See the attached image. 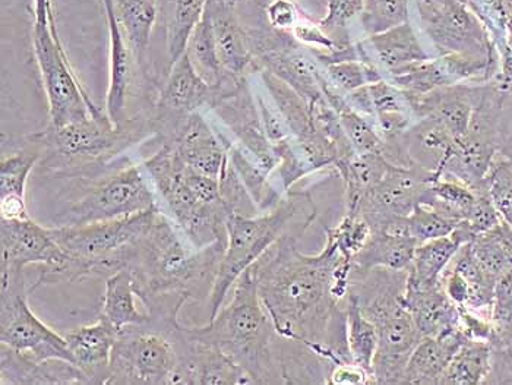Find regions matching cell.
<instances>
[{"instance_id": "cell-1", "label": "cell", "mask_w": 512, "mask_h": 385, "mask_svg": "<svg viewBox=\"0 0 512 385\" xmlns=\"http://www.w3.org/2000/svg\"><path fill=\"white\" fill-rule=\"evenodd\" d=\"M343 255L325 241L318 255H306L297 235H284L252 271L259 298L281 339L308 347L333 368L350 364L346 304L333 295L334 271Z\"/></svg>"}, {"instance_id": "cell-2", "label": "cell", "mask_w": 512, "mask_h": 385, "mask_svg": "<svg viewBox=\"0 0 512 385\" xmlns=\"http://www.w3.org/2000/svg\"><path fill=\"white\" fill-rule=\"evenodd\" d=\"M227 242L195 248L163 211L132 246L125 268L134 276L139 302L151 327H178L180 309L211 295Z\"/></svg>"}, {"instance_id": "cell-3", "label": "cell", "mask_w": 512, "mask_h": 385, "mask_svg": "<svg viewBox=\"0 0 512 385\" xmlns=\"http://www.w3.org/2000/svg\"><path fill=\"white\" fill-rule=\"evenodd\" d=\"M229 304L204 327L186 328L197 342L216 346L242 366L255 384H286L276 352V328L259 298L252 267L233 286Z\"/></svg>"}, {"instance_id": "cell-4", "label": "cell", "mask_w": 512, "mask_h": 385, "mask_svg": "<svg viewBox=\"0 0 512 385\" xmlns=\"http://www.w3.org/2000/svg\"><path fill=\"white\" fill-rule=\"evenodd\" d=\"M407 270L352 267L349 295L378 330L374 361L376 384H401L407 362L419 345L420 336L412 314L404 304Z\"/></svg>"}, {"instance_id": "cell-5", "label": "cell", "mask_w": 512, "mask_h": 385, "mask_svg": "<svg viewBox=\"0 0 512 385\" xmlns=\"http://www.w3.org/2000/svg\"><path fill=\"white\" fill-rule=\"evenodd\" d=\"M300 214H316L315 205L306 192H287L276 207L255 216L230 214L226 251L210 295V320L223 308L239 277L284 235H289L290 223Z\"/></svg>"}, {"instance_id": "cell-6", "label": "cell", "mask_w": 512, "mask_h": 385, "mask_svg": "<svg viewBox=\"0 0 512 385\" xmlns=\"http://www.w3.org/2000/svg\"><path fill=\"white\" fill-rule=\"evenodd\" d=\"M160 207L125 219L50 227L53 238L69 258L65 282H81L91 276H110L125 268L132 246L147 233Z\"/></svg>"}, {"instance_id": "cell-7", "label": "cell", "mask_w": 512, "mask_h": 385, "mask_svg": "<svg viewBox=\"0 0 512 385\" xmlns=\"http://www.w3.org/2000/svg\"><path fill=\"white\" fill-rule=\"evenodd\" d=\"M161 201L160 210L182 230L195 248L227 242V220L233 214L229 204H205L183 179L185 162L170 142L142 163Z\"/></svg>"}, {"instance_id": "cell-8", "label": "cell", "mask_w": 512, "mask_h": 385, "mask_svg": "<svg viewBox=\"0 0 512 385\" xmlns=\"http://www.w3.org/2000/svg\"><path fill=\"white\" fill-rule=\"evenodd\" d=\"M107 384H185L182 356L172 336L151 325L123 328L113 347Z\"/></svg>"}, {"instance_id": "cell-9", "label": "cell", "mask_w": 512, "mask_h": 385, "mask_svg": "<svg viewBox=\"0 0 512 385\" xmlns=\"http://www.w3.org/2000/svg\"><path fill=\"white\" fill-rule=\"evenodd\" d=\"M33 47L39 65L41 81L49 100L50 125L63 126L68 123L93 118L106 119L68 61L62 41L59 39L55 17L47 24L33 25Z\"/></svg>"}, {"instance_id": "cell-10", "label": "cell", "mask_w": 512, "mask_h": 385, "mask_svg": "<svg viewBox=\"0 0 512 385\" xmlns=\"http://www.w3.org/2000/svg\"><path fill=\"white\" fill-rule=\"evenodd\" d=\"M153 129V123L144 119H128L123 125L116 126L109 118L91 116L68 125H49L46 131L34 135L33 140L40 150L46 148L69 162H79L87 167V164L106 162Z\"/></svg>"}, {"instance_id": "cell-11", "label": "cell", "mask_w": 512, "mask_h": 385, "mask_svg": "<svg viewBox=\"0 0 512 385\" xmlns=\"http://www.w3.org/2000/svg\"><path fill=\"white\" fill-rule=\"evenodd\" d=\"M420 31L436 56L469 55L499 61L488 28L470 0H414Z\"/></svg>"}, {"instance_id": "cell-12", "label": "cell", "mask_w": 512, "mask_h": 385, "mask_svg": "<svg viewBox=\"0 0 512 385\" xmlns=\"http://www.w3.org/2000/svg\"><path fill=\"white\" fill-rule=\"evenodd\" d=\"M2 261L0 282L2 287L24 283V268L30 264L40 265L41 284L65 282L69 258L53 238L50 227L40 226L33 219L2 220Z\"/></svg>"}, {"instance_id": "cell-13", "label": "cell", "mask_w": 512, "mask_h": 385, "mask_svg": "<svg viewBox=\"0 0 512 385\" xmlns=\"http://www.w3.org/2000/svg\"><path fill=\"white\" fill-rule=\"evenodd\" d=\"M158 207L156 191L144 166H129L97 183L68 208L60 226L125 219Z\"/></svg>"}, {"instance_id": "cell-14", "label": "cell", "mask_w": 512, "mask_h": 385, "mask_svg": "<svg viewBox=\"0 0 512 385\" xmlns=\"http://www.w3.org/2000/svg\"><path fill=\"white\" fill-rule=\"evenodd\" d=\"M0 343L36 362L62 359L71 362L65 336L43 323L27 301V292H2L0 296Z\"/></svg>"}, {"instance_id": "cell-15", "label": "cell", "mask_w": 512, "mask_h": 385, "mask_svg": "<svg viewBox=\"0 0 512 385\" xmlns=\"http://www.w3.org/2000/svg\"><path fill=\"white\" fill-rule=\"evenodd\" d=\"M221 84H208L185 53L178 62L173 63L169 77L161 88L156 104L154 131L169 129L172 138L179 126L189 116L199 112L201 107L207 106L211 109L220 96Z\"/></svg>"}, {"instance_id": "cell-16", "label": "cell", "mask_w": 512, "mask_h": 385, "mask_svg": "<svg viewBox=\"0 0 512 385\" xmlns=\"http://www.w3.org/2000/svg\"><path fill=\"white\" fill-rule=\"evenodd\" d=\"M499 61L469 55H442L409 66L388 81L412 94H428L457 84H486L495 80Z\"/></svg>"}, {"instance_id": "cell-17", "label": "cell", "mask_w": 512, "mask_h": 385, "mask_svg": "<svg viewBox=\"0 0 512 385\" xmlns=\"http://www.w3.org/2000/svg\"><path fill=\"white\" fill-rule=\"evenodd\" d=\"M454 144L453 135L441 123L432 118H423L417 119L400 137L385 141L382 154L395 166L438 179Z\"/></svg>"}, {"instance_id": "cell-18", "label": "cell", "mask_w": 512, "mask_h": 385, "mask_svg": "<svg viewBox=\"0 0 512 385\" xmlns=\"http://www.w3.org/2000/svg\"><path fill=\"white\" fill-rule=\"evenodd\" d=\"M429 176L406 167L393 166L381 182L360 203L359 214L368 220L372 230L397 217H409L422 201Z\"/></svg>"}, {"instance_id": "cell-19", "label": "cell", "mask_w": 512, "mask_h": 385, "mask_svg": "<svg viewBox=\"0 0 512 385\" xmlns=\"http://www.w3.org/2000/svg\"><path fill=\"white\" fill-rule=\"evenodd\" d=\"M482 88L483 84H457L428 94L404 93L409 97L416 121L423 118L435 119L457 141L469 129Z\"/></svg>"}, {"instance_id": "cell-20", "label": "cell", "mask_w": 512, "mask_h": 385, "mask_svg": "<svg viewBox=\"0 0 512 385\" xmlns=\"http://www.w3.org/2000/svg\"><path fill=\"white\" fill-rule=\"evenodd\" d=\"M166 142L173 145L180 159L192 169L211 178L221 179L229 160L232 141L214 131L201 112L189 116L170 141Z\"/></svg>"}, {"instance_id": "cell-21", "label": "cell", "mask_w": 512, "mask_h": 385, "mask_svg": "<svg viewBox=\"0 0 512 385\" xmlns=\"http://www.w3.org/2000/svg\"><path fill=\"white\" fill-rule=\"evenodd\" d=\"M360 61L372 63L387 78L409 66L429 61V55L410 22L398 25L384 33L374 34L356 41Z\"/></svg>"}, {"instance_id": "cell-22", "label": "cell", "mask_w": 512, "mask_h": 385, "mask_svg": "<svg viewBox=\"0 0 512 385\" xmlns=\"http://www.w3.org/2000/svg\"><path fill=\"white\" fill-rule=\"evenodd\" d=\"M207 12L213 24L218 58L227 74L246 77L258 72L248 31L229 0H208Z\"/></svg>"}, {"instance_id": "cell-23", "label": "cell", "mask_w": 512, "mask_h": 385, "mask_svg": "<svg viewBox=\"0 0 512 385\" xmlns=\"http://www.w3.org/2000/svg\"><path fill=\"white\" fill-rule=\"evenodd\" d=\"M119 333L115 325L100 315L96 323L82 325L65 334L72 364L81 369L90 384L109 383L110 362Z\"/></svg>"}, {"instance_id": "cell-24", "label": "cell", "mask_w": 512, "mask_h": 385, "mask_svg": "<svg viewBox=\"0 0 512 385\" xmlns=\"http://www.w3.org/2000/svg\"><path fill=\"white\" fill-rule=\"evenodd\" d=\"M106 12L107 28H109V90L106 96L107 118L116 126L123 125L129 90H131L132 69H134V52L123 34L118 17H116L113 0H101Z\"/></svg>"}, {"instance_id": "cell-25", "label": "cell", "mask_w": 512, "mask_h": 385, "mask_svg": "<svg viewBox=\"0 0 512 385\" xmlns=\"http://www.w3.org/2000/svg\"><path fill=\"white\" fill-rule=\"evenodd\" d=\"M0 352L2 384H90L81 369L71 362L62 359L36 362L6 345L0 346Z\"/></svg>"}, {"instance_id": "cell-26", "label": "cell", "mask_w": 512, "mask_h": 385, "mask_svg": "<svg viewBox=\"0 0 512 385\" xmlns=\"http://www.w3.org/2000/svg\"><path fill=\"white\" fill-rule=\"evenodd\" d=\"M469 337L461 327L438 337H423L413 350L401 384L439 385L442 374Z\"/></svg>"}, {"instance_id": "cell-27", "label": "cell", "mask_w": 512, "mask_h": 385, "mask_svg": "<svg viewBox=\"0 0 512 385\" xmlns=\"http://www.w3.org/2000/svg\"><path fill=\"white\" fill-rule=\"evenodd\" d=\"M404 304L422 337L442 336L460 327V309L448 298L441 283L420 289L406 287Z\"/></svg>"}, {"instance_id": "cell-28", "label": "cell", "mask_w": 512, "mask_h": 385, "mask_svg": "<svg viewBox=\"0 0 512 385\" xmlns=\"http://www.w3.org/2000/svg\"><path fill=\"white\" fill-rule=\"evenodd\" d=\"M393 163L382 153L352 154L334 164L344 185L347 214H359L360 203L387 175Z\"/></svg>"}, {"instance_id": "cell-29", "label": "cell", "mask_w": 512, "mask_h": 385, "mask_svg": "<svg viewBox=\"0 0 512 385\" xmlns=\"http://www.w3.org/2000/svg\"><path fill=\"white\" fill-rule=\"evenodd\" d=\"M372 119L385 141L395 140L416 122L409 97L388 80L366 85Z\"/></svg>"}, {"instance_id": "cell-30", "label": "cell", "mask_w": 512, "mask_h": 385, "mask_svg": "<svg viewBox=\"0 0 512 385\" xmlns=\"http://www.w3.org/2000/svg\"><path fill=\"white\" fill-rule=\"evenodd\" d=\"M138 301L134 276L128 268H120L107 276L101 317L106 318L120 331L134 325L150 324V315L138 308Z\"/></svg>"}, {"instance_id": "cell-31", "label": "cell", "mask_w": 512, "mask_h": 385, "mask_svg": "<svg viewBox=\"0 0 512 385\" xmlns=\"http://www.w3.org/2000/svg\"><path fill=\"white\" fill-rule=\"evenodd\" d=\"M463 245L466 244L457 233L417 245L407 268V287L420 289L441 283L442 274Z\"/></svg>"}, {"instance_id": "cell-32", "label": "cell", "mask_w": 512, "mask_h": 385, "mask_svg": "<svg viewBox=\"0 0 512 385\" xmlns=\"http://www.w3.org/2000/svg\"><path fill=\"white\" fill-rule=\"evenodd\" d=\"M417 242L410 235H395L388 232H374L365 248L352 258L357 270H371L382 267L390 270H407L412 264Z\"/></svg>"}, {"instance_id": "cell-33", "label": "cell", "mask_w": 512, "mask_h": 385, "mask_svg": "<svg viewBox=\"0 0 512 385\" xmlns=\"http://www.w3.org/2000/svg\"><path fill=\"white\" fill-rule=\"evenodd\" d=\"M258 74L262 85L270 94L273 102L276 103L277 109L280 110L281 116L289 126L292 138L308 140V138L315 137L318 131H316L314 119H312L311 103L267 69H261Z\"/></svg>"}, {"instance_id": "cell-34", "label": "cell", "mask_w": 512, "mask_h": 385, "mask_svg": "<svg viewBox=\"0 0 512 385\" xmlns=\"http://www.w3.org/2000/svg\"><path fill=\"white\" fill-rule=\"evenodd\" d=\"M116 17L123 34L134 52L137 65L144 68L147 62L151 34L157 22V0H113Z\"/></svg>"}, {"instance_id": "cell-35", "label": "cell", "mask_w": 512, "mask_h": 385, "mask_svg": "<svg viewBox=\"0 0 512 385\" xmlns=\"http://www.w3.org/2000/svg\"><path fill=\"white\" fill-rule=\"evenodd\" d=\"M469 246L474 260L493 282L512 270V229L504 220L474 236Z\"/></svg>"}, {"instance_id": "cell-36", "label": "cell", "mask_w": 512, "mask_h": 385, "mask_svg": "<svg viewBox=\"0 0 512 385\" xmlns=\"http://www.w3.org/2000/svg\"><path fill=\"white\" fill-rule=\"evenodd\" d=\"M492 346L482 340L467 339L451 359L439 385L485 384L491 374Z\"/></svg>"}, {"instance_id": "cell-37", "label": "cell", "mask_w": 512, "mask_h": 385, "mask_svg": "<svg viewBox=\"0 0 512 385\" xmlns=\"http://www.w3.org/2000/svg\"><path fill=\"white\" fill-rule=\"evenodd\" d=\"M208 0H169L166 14V47L170 66L186 53L195 27L204 17Z\"/></svg>"}, {"instance_id": "cell-38", "label": "cell", "mask_w": 512, "mask_h": 385, "mask_svg": "<svg viewBox=\"0 0 512 385\" xmlns=\"http://www.w3.org/2000/svg\"><path fill=\"white\" fill-rule=\"evenodd\" d=\"M346 337L352 364L374 375V361L378 350V330L363 314L353 296H347Z\"/></svg>"}, {"instance_id": "cell-39", "label": "cell", "mask_w": 512, "mask_h": 385, "mask_svg": "<svg viewBox=\"0 0 512 385\" xmlns=\"http://www.w3.org/2000/svg\"><path fill=\"white\" fill-rule=\"evenodd\" d=\"M476 200L472 186L453 181V179L438 178L428 183L420 204L428 205L448 219L461 223L469 217Z\"/></svg>"}, {"instance_id": "cell-40", "label": "cell", "mask_w": 512, "mask_h": 385, "mask_svg": "<svg viewBox=\"0 0 512 385\" xmlns=\"http://www.w3.org/2000/svg\"><path fill=\"white\" fill-rule=\"evenodd\" d=\"M186 55L189 56L192 65L208 84H221L229 75L224 71L220 58H218L216 37H214L213 24H211L207 9L188 41Z\"/></svg>"}, {"instance_id": "cell-41", "label": "cell", "mask_w": 512, "mask_h": 385, "mask_svg": "<svg viewBox=\"0 0 512 385\" xmlns=\"http://www.w3.org/2000/svg\"><path fill=\"white\" fill-rule=\"evenodd\" d=\"M410 0H363L359 27L363 39L410 22Z\"/></svg>"}, {"instance_id": "cell-42", "label": "cell", "mask_w": 512, "mask_h": 385, "mask_svg": "<svg viewBox=\"0 0 512 385\" xmlns=\"http://www.w3.org/2000/svg\"><path fill=\"white\" fill-rule=\"evenodd\" d=\"M491 346L505 349L512 345V270L496 282L491 306Z\"/></svg>"}, {"instance_id": "cell-43", "label": "cell", "mask_w": 512, "mask_h": 385, "mask_svg": "<svg viewBox=\"0 0 512 385\" xmlns=\"http://www.w3.org/2000/svg\"><path fill=\"white\" fill-rule=\"evenodd\" d=\"M363 0H328L318 24L341 47L352 46V27L359 21Z\"/></svg>"}, {"instance_id": "cell-44", "label": "cell", "mask_w": 512, "mask_h": 385, "mask_svg": "<svg viewBox=\"0 0 512 385\" xmlns=\"http://www.w3.org/2000/svg\"><path fill=\"white\" fill-rule=\"evenodd\" d=\"M327 80L341 94L353 93L365 85L385 80L376 66L365 61H343L325 65Z\"/></svg>"}, {"instance_id": "cell-45", "label": "cell", "mask_w": 512, "mask_h": 385, "mask_svg": "<svg viewBox=\"0 0 512 385\" xmlns=\"http://www.w3.org/2000/svg\"><path fill=\"white\" fill-rule=\"evenodd\" d=\"M371 236V224L360 214L344 213L341 222L327 230L328 241L333 242L340 254L349 260L365 248Z\"/></svg>"}, {"instance_id": "cell-46", "label": "cell", "mask_w": 512, "mask_h": 385, "mask_svg": "<svg viewBox=\"0 0 512 385\" xmlns=\"http://www.w3.org/2000/svg\"><path fill=\"white\" fill-rule=\"evenodd\" d=\"M39 148L34 151H21L14 156L6 157L0 164V197L17 195L25 197V186L28 176L39 162Z\"/></svg>"}, {"instance_id": "cell-47", "label": "cell", "mask_w": 512, "mask_h": 385, "mask_svg": "<svg viewBox=\"0 0 512 385\" xmlns=\"http://www.w3.org/2000/svg\"><path fill=\"white\" fill-rule=\"evenodd\" d=\"M485 182L499 216L512 229V159L496 154Z\"/></svg>"}, {"instance_id": "cell-48", "label": "cell", "mask_w": 512, "mask_h": 385, "mask_svg": "<svg viewBox=\"0 0 512 385\" xmlns=\"http://www.w3.org/2000/svg\"><path fill=\"white\" fill-rule=\"evenodd\" d=\"M407 223H409L410 236L419 245L450 236L460 226V223L442 216L434 208L425 204H419L414 208L413 213L407 217Z\"/></svg>"}, {"instance_id": "cell-49", "label": "cell", "mask_w": 512, "mask_h": 385, "mask_svg": "<svg viewBox=\"0 0 512 385\" xmlns=\"http://www.w3.org/2000/svg\"><path fill=\"white\" fill-rule=\"evenodd\" d=\"M476 200L470 211L469 217L460 226L472 236L480 235V233L488 232L496 224L502 222V217L499 216L496 205L493 203L491 192H489L488 185L485 181L477 183L472 186Z\"/></svg>"}, {"instance_id": "cell-50", "label": "cell", "mask_w": 512, "mask_h": 385, "mask_svg": "<svg viewBox=\"0 0 512 385\" xmlns=\"http://www.w3.org/2000/svg\"><path fill=\"white\" fill-rule=\"evenodd\" d=\"M254 94L262 126H264L265 134H267L271 144L277 145L292 138L289 126L281 116L280 110L277 109L276 103L273 102L270 94L265 90L264 85H262V90L254 91Z\"/></svg>"}, {"instance_id": "cell-51", "label": "cell", "mask_w": 512, "mask_h": 385, "mask_svg": "<svg viewBox=\"0 0 512 385\" xmlns=\"http://www.w3.org/2000/svg\"><path fill=\"white\" fill-rule=\"evenodd\" d=\"M264 12L270 27L278 31H287V33H292L299 21L306 17L302 15L296 0H271L265 6Z\"/></svg>"}, {"instance_id": "cell-52", "label": "cell", "mask_w": 512, "mask_h": 385, "mask_svg": "<svg viewBox=\"0 0 512 385\" xmlns=\"http://www.w3.org/2000/svg\"><path fill=\"white\" fill-rule=\"evenodd\" d=\"M328 384L333 385H363L376 384L374 375L359 366L352 364H340L333 366L328 375Z\"/></svg>"}, {"instance_id": "cell-53", "label": "cell", "mask_w": 512, "mask_h": 385, "mask_svg": "<svg viewBox=\"0 0 512 385\" xmlns=\"http://www.w3.org/2000/svg\"><path fill=\"white\" fill-rule=\"evenodd\" d=\"M485 384L512 385V345L505 349H492L491 374Z\"/></svg>"}, {"instance_id": "cell-54", "label": "cell", "mask_w": 512, "mask_h": 385, "mask_svg": "<svg viewBox=\"0 0 512 385\" xmlns=\"http://www.w3.org/2000/svg\"><path fill=\"white\" fill-rule=\"evenodd\" d=\"M0 219H30V214H28L27 210V204H25V197H17V195H6V197H0Z\"/></svg>"}, {"instance_id": "cell-55", "label": "cell", "mask_w": 512, "mask_h": 385, "mask_svg": "<svg viewBox=\"0 0 512 385\" xmlns=\"http://www.w3.org/2000/svg\"><path fill=\"white\" fill-rule=\"evenodd\" d=\"M34 2H36V8H34V22L36 24H47L50 18L55 17L52 0H34Z\"/></svg>"}, {"instance_id": "cell-56", "label": "cell", "mask_w": 512, "mask_h": 385, "mask_svg": "<svg viewBox=\"0 0 512 385\" xmlns=\"http://www.w3.org/2000/svg\"><path fill=\"white\" fill-rule=\"evenodd\" d=\"M236 2L237 5H239L240 2H246L251 3V5L259 6V8H265L271 0H236Z\"/></svg>"}, {"instance_id": "cell-57", "label": "cell", "mask_w": 512, "mask_h": 385, "mask_svg": "<svg viewBox=\"0 0 512 385\" xmlns=\"http://www.w3.org/2000/svg\"><path fill=\"white\" fill-rule=\"evenodd\" d=\"M229 2H232V3H233V5H236V6H237V2H236V0H229Z\"/></svg>"}, {"instance_id": "cell-58", "label": "cell", "mask_w": 512, "mask_h": 385, "mask_svg": "<svg viewBox=\"0 0 512 385\" xmlns=\"http://www.w3.org/2000/svg\"><path fill=\"white\" fill-rule=\"evenodd\" d=\"M325 2H328V0H325Z\"/></svg>"}]
</instances>
